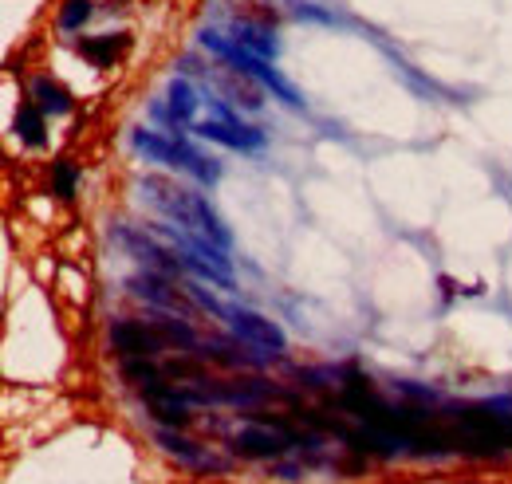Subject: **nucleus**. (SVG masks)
Here are the masks:
<instances>
[{"instance_id":"f257e3e1","label":"nucleus","mask_w":512,"mask_h":484,"mask_svg":"<svg viewBox=\"0 0 512 484\" xmlns=\"http://www.w3.org/2000/svg\"><path fill=\"white\" fill-rule=\"evenodd\" d=\"M142 189V197L166 217V221H174V225H182L186 233H197V237H205V241L221 244V248H233V233H229V225L221 221V213L209 205V197L205 193H197V189H186V185H178L174 178H142L138 182Z\"/></svg>"},{"instance_id":"f03ea898","label":"nucleus","mask_w":512,"mask_h":484,"mask_svg":"<svg viewBox=\"0 0 512 484\" xmlns=\"http://www.w3.org/2000/svg\"><path fill=\"white\" fill-rule=\"evenodd\" d=\"M130 150L146 162H158L166 170H178V174H190L197 185H217L221 182V162L201 154L186 134H162V130H150V126H134L130 130Z\"/></svg>"},{"instance_id":"7ed1b4c3","label":"nucleus","mask_w":512,"mask_h":484,"mask_svg":"<svg viewBox=\"0 0 512 484\" xmlns=\"http://www.w3.org/2000/svg\"><path fill=\"white\" fill-rule=\"evenodd\" d=\"M201 48L209 52V56H217L221 60V67H233V71H245V75H253L256 83L272 95V99H280L284 107H304V95L272 67V63L264 60V56H256V52H249L245 44H237L233 36H225V32H213V28H205L201 32Z\"/></svg>"},{"instance_id":"20e7f679","label":"nucleus","mask_w":512,"mask_h":484,"mask_svg":"<svg viewBox=\"0 0 512 484\" xmlns=\"http://www.w3.org/2000/svg\"><path fill=\"white\" fill-rule=\"evenodd\" d=\"M296 445L316 449L320 441L316 437H304L300 429H292L284 418H268V414H249V422L229 437V449L237 457H245V461H276V457L292 453Z\"/></svg>"},{"instance_id":"39448f33","label":"nucleus","mask_w":512,"mask_h":484,"mask_svg":"<svg viewBox=\"0 0 512 484\" xmlns=\"http://www.w3.org/2000/svg\"><path fill=\"white\" fill-rule=\"evenodd\" d=\"M205 103H209V115L193 122V134H197V138L217 142V146H229V150H237V154H256V150L268 142V134H264L260 126L241 122V115L233 111V103L213 99V95H209Z\"/></svg>"},{"instance_id":"423d86ee","label":"nucleus","mask_w":512,"mask_h":484,"mask_svg":"<svg viewBox=\"0 0 512 484\" xmlns=\"http://www.w3.org/2000/svg\"><path fill=\"white\" fill-rule=\"evenodd\" d=\"M221 319L229 323V331L237 335V343L253 347L256 355H264V359H284V351H288V335L280 331L276 319L260 315V311H253V307H241V303H225Z\"/></svg>"},{"instance_id":"0eeeda50","label":"nucleus","mask_w":512,"mask_h":484,"mask_svg":"<svg viewBox=\"0 0 512 484\" xmlns=\"http://www.w3.org/2000/svg\"><path fill=\"white\" fill-rule=\"evenodd\" d=\"M111 347L115 355L127 359H158L166 351V339L154 331V323H138V319H115L111 323Z\"/></svg>"},{"instance_id":"6e6552de","label":"nucleus","mask_w":512,"mask_h":484,"mask_svg":"<svg viewBox=\"0 0 512 484\" xmlns=\"http://www.w3.org/2000/svg\"><path fill=\"white\" fill-rule=\"evenodd\" d=\"M154 445H158L166 457H174V461H182V465H190V469H201V473H221V469H229V465H225L221 457H213L205 445H197L186 433L166 429V425L154 433Z\"/></svg>"},{"instance_id":"1a4fd4ad","label":"nucleus","mask_w":512,"mask_h":484,"mask_svg":"<svg viewBox=\"0 0 512 484\" xmlns=\"http://www.w3.org/2000/svg\"><path fill=\"white\" fill-rule=\"evenodd\" d=\"M170 280H174V276H162V272H138V276L127 280V288L138 300L154 303V307H162V311H186V315H193V307L182 300V292H178Z\"/></svg>"},{"instance_id":"9d476101","label":"nucleus","mask_w":512,"mask_h":484,"mask_svg":"<svg viewBox=\"0 0 512 484\" xmlns=\"http://www.w3.org/2000/svg\"><path fill=\"white\" fill-rule=\"evenodd\" d=\"M119 241L127 244V252L134 260L146 264V272H162V276H178L182 272V260L174 248H162L158 241H150L146 233H134V229H119Z\"/></svg>"},{"instance_id":"9b49d317","label":"nucleus","mask_w":512,"mask_h":484,"mask_svg":"<svg viewBox=\"0 0 512 484\" xmlns=\"http://www.w3.org/2000/svg\"><path fill=\"white\" fill-rule=\"evenodd\" d=\"M166 122L170 126H190L193 130V122H197V111H201V95H197V87H193L186 75H174L170 83H166Z\"/></svg>"},{"instance_id":"f8f14e48","label":"nucleus","mask_w":512,"mask_h":484,"mask_svg":"<svg viewBox=\"0 0 512 484\" xmlns=\"http://www.w3.org/2000/svg\"><path fill=\"white\" fill-rule=\"evenodd\" d=\"M28 99L48 115V119H64L75 111V99H71V91H67L64 83H56L52 75H36L32 83H28Z\"/></svg>"},{"instance_id":"ddd939ff","label":"nucleus","mask_w":512,"mask_h":484,"mask_svg":"<svg viewBox=\"0 0 512 484\" xmlns=\"http://www.w3.org/2000/svg\"><path fill=\"white\" fill-rule=\"evenodd\" d=\"M272 28H276V20H268V16H260V20H253V16H237L233 20V40L237 44H245L249 52H256V56H276V36H272Z\"/></svg>"},{"instance_id":"4468645a","label":"nucleus","mask_w":512,"mask_h":484,"mask_svg":"<svg viewBox=\"0 0 512 484\" xmlns=\"http://www.w3.org/2000/svg\"><path fill=\"white\" fill-rule=\"evenodd\" d=\"M12 134H16L20 146H28V150H44V146H48V115H44L32 99L20 103V107H16V119H12Z\"/></svg>"},{"instance_id":"2eb2a0df","label":"nucleus","mask_w":512,"mask_h":484,"mask_svg":"<svg viewBox=\"0 0 512 484\" xmlns=\"http://www.w3.org/2000/svg\"><path fill=\"white\" fill-rule=\"evenodd\" d=\"M127 48H130L127 32H119V36H115V32H107V36H87V40H79V52L95 63V67H111V63L119 60Z\"/></svg>"},{"instance_id":"dca6fc26","label":"nucleus","mask_w":512,"mask_h":484,"mask_svg":"<svg viewBox=\"0 0 512 484\" xmlns=\"http://www.w3.org/2000/svg\"><path fill=\"white\" fill-rule=\"evenodd\" d=\"M79 182H83V174H79V166H75L71 158H56V162H52V193H56L60 201H75Z\"/></svg>"},{"instance_id":"f3484780","label":"nucleus","mask_w":512,"mask_h":484,"mask_svg":"<svg viewBox=\"0 0 512 484\" xmlns=\"http://www.w3.org/2000/svg\"><path fill=\"white\" fill-rule=\"evenodd\" d=\"M91 16H95V0H64L60 4V28L64 32H79Z\"/></svg>"}]
</instances>
